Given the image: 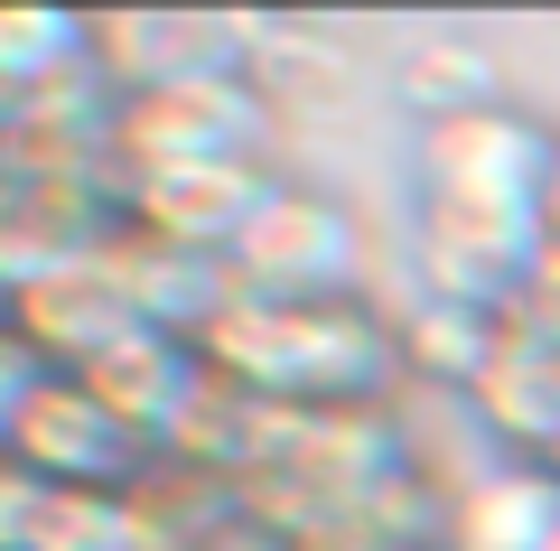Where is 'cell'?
I'll return each instance as SVG.
<instances>
[{
  "instance_id": "cell-1",
  "label": "cell",
  "mask_w": 560,
  "mask_h": 551,
  "mask_svg": "<svg viewBox=\"0 0 560 551\" xmlns=\"http://www.w3.org/2000/svg\"><path fill=\"white\" fill-rule=\"evenodd\" d=\"M197 355L224 393L261 412H393L411 393L401 328L374 290L364 299H224L197 328Z\"/></svg>"
},
{
  "instance_id": "cell-2",
  "label": "cell",
  "mask_w": 560,
  "mask_h": 551,
  "mask_svg": "<svg viewBox=\"0 0 560 551\" xmlns=\"http://www.w3.org/2000/svg\"><path fill=\"white\" fill-rule=\"evenodd\" d=\"M271 131H280V103L261 94L243 66L150 84V94H121L113 103L103 187L168 177V169H271Z\"/></svg>"
},
{
  "instance_id": "cell-3",
  "label": "cell",
  "mask_w": 560,
  "mask_h": 551,
  "mask_svg": "<svg viewBox=\"0 0 560 551\" xmlns=\"http://www.w3.org/2000/svg\"><path fill=\"white\" fill-rule=\"evenodd\" d=\"M224 272L243 299H364V216L308 177H280Z\"/></svg>"
},
{
  "instance_id": "cell-4",
  "label": "cell",
  "mask_w": 560,
  "mask_h": 551,
  "mask_svg": "<svg viewBox=\"0 0 560 551\" xmlns=\"http://www.w3.org/2000/svg\"><path fill=\"white\" fill-rule=\"evenodd\" d=\"M551 169H560V131L541 113H523V103H495V113H467V122L420 131L411 197L541 225V187H551Z\"/></svg>"
},
{
  "instance_id": "cell-5",
  "label": "cell",
  "mask_w": 560,
  "mask_h": 551,
  "mask_svg": "<svg viewBox=\"0 0 560 551\" xmlns=\"http://www.w3.org/2000/svg\"><path fill=\"white\" fill-rule=\"evenodd\" d=\"M121 206L103 177L84 169H10L0 159V299L28 290V280L84 272V262L113 243Z\"/></svg>"
},
{
  "instance_id": "cell-6",
  "label": "cell",
  "mask_w": 560,
  "mask_h": 551,
  "mask_svg": "<svg viewBox=\"0 0 560 551\" xmlns=\"http://www.w3.org/2000/svg\"><path fill=\"white\" fill-rule=\"evenodd\" d=\"M10 458L38 477L47 495H131L150 477V449L113 421V402L84 375H47L28 393L20 431H10Z\"/></svg>"
},
{
  "instance_id": "cell-7",
  "label": "cell",
  "mask_w": 560,
  "mask_h": 551,
  "mask_svg": "<svg viewBox=\"0 0 560 551\" xmlns=\"http://www.w3.org/2000/svg\"><path fill=\"white\" fill-rule=\"evenodd\" d=\"M271 187H280L271 169H168V177H131V187H113V206H121L131 234L168 243V253H197V262H224L243 243V225L261 216Z\"/></svg>"
},
{
  "instance_id": "cell-8",
  "label": "cell",
  "mask_w": 560,
  "mask_h": 551,
  "mask_svg": "<svg viewBox=\"0 0 560 551\" xmlns=\"http://www.w3.org/2000/svg\"><path fill=\"white\" fill-rule=\"evenodd\" d=\"M0 318H10V336H20L28 355H38L47 375H84L94 355H113L121 336L140 328L131 299L103 280V262H84V272H57V280H28V290L0 299Z\"/></svg>"
},
{
  "instance_id": "cell-9",
  "label": "cell",
  "mask_w": 560,
  "mask_h": 551,
  "mask_svg": "<svg viewBox=\"0 0 560 551\" xmlns=\"http://www.w3.org/2000/svg\"><path fill=\"white\" fill-rule=\"evenodd\" d=\"M560 542V468L551 458H495L440 514V551H551Z\"/></svg>"
},
{
  "instance_id": "cell-10",
  "label": "cell",
  "mask_w": 560,
  "mask_h": 551,
  "mask_svg": "<svg viewBox=\"0 0 560 551\" xmlns=\"http://www.w3.org/2000/svg\"><path fill=\"white\" fill-rule=\"evenodd\" d=\"M401 103L420 113V131H440V122H467V113H495L504 94V66L486 38H467V28H420L411 47H401Z\"/></svg>"
},
{
  "instance_id": "cell-11",
  "label": "cell",
  "mask_w": 560,
  "mask_h": 551,
  "mask_svg": "<svg viewBox=\"0 0 560 551\" xmlns=\"http://www.w3.org/2000/svg\"><path fill=\"white\" fill-rule=\"evenodd\" d=\"M234 28H243V76L271 103L346 94V38H327V28H308V20H234Z\"/></svg>"
},
{
  "instance_id": "cell-12",
  "label": "cell",
  "mask_w": 560,
  "mask_h": 551,
  "mask_svg": "<svg viewBox=\"0 0 560 551\" xmlns=\"http://www.w3.org/2000/svg\"><path fill=\"white\" fill-rule=\"evenodd\" d=\"M94 66V20L75 10H0V84L10 94H38V84Z\"/></svg>"
},
{
  "instance_id": "cell-13",
  "label": "cell",
  "mask_w": 560,
  "mask_h": 551,
  "mask_svg": "<svg viewBox=\"0 0 560 551\" xmlns=\"http://www.w3.org/2000/svg\"><path fill=\"white\" fill-rule=\"evenodd\" d=\"M38 514H47V486L0 449V551H28V542H38Z\"/></svg>"
},
{
  "instance_id": "cell-14",
  "label": "cell",
  "mask_w": 560,
  "mask_h": 551,
  "mask_svg": "<svg viewBox=\"0 0 560 551\" xmlns=\"http://www.w3.org/2000/svg\"><path fill=\"white\" fill-rule=\"evenodd\" d=\"M47 383V365L10 336V318H0V449H10V431H20V412H28V393Z\"/></svg>"
},
{
  "instance_id": "cell-15",
  "label": "cell",
  "mask_w": 560,
  "mask_h": 551,
  "mask_svg": "<svg viewBox=\"0 0 560 551\" xmlns=\"http://www.w3.org/2000/svg\"><path fill=\"white\" fill-rule=\"evenodd\" d=\"M541 243L560 253V169H551V187H541Z\"/></svg>"
},
{
  "instance_id": "cell-16",
  "label": "cell",
  "mask_w": 560,
  "mask_h": 551,
  "mask_svg": "<svg viewBox=\"0 0 560 551\" xmlns=\"http://www.w3.org/2000/svg\"><path fill=\"white\" fill-rule=\"evenodd\" d=\"M374 551H440V532H430V542H374Z\"/></svg>"
},
{
  "instance_id": "cell-17",
  "label": "cell",
  "mask_w": 560,
  "mask_h": 551,
  "mask_svg": "<svg viewBox=\"0 0 560 551\" xmlns=\"http://www.w3.org/2000/svg\"><path fill=\"white\" fill-rule=\"evenodd\" d=\"M551 468H560V449H551Z\"/></svg>"
},
{
  "instance_id": "cell-18",
  "label": "cell",
  "mask_w": 560,
  "mask_h": 551,
  "mask_svg": "<svg viewBox=\"0 0 560 551\" xmlns=\"http://www.w3.org/2000/svg\"><path fill=\"white\" fill-rule=\"evenodd\" d=\"M551 551H560V542H551Z\"/></svg>"
}]
</instances>
